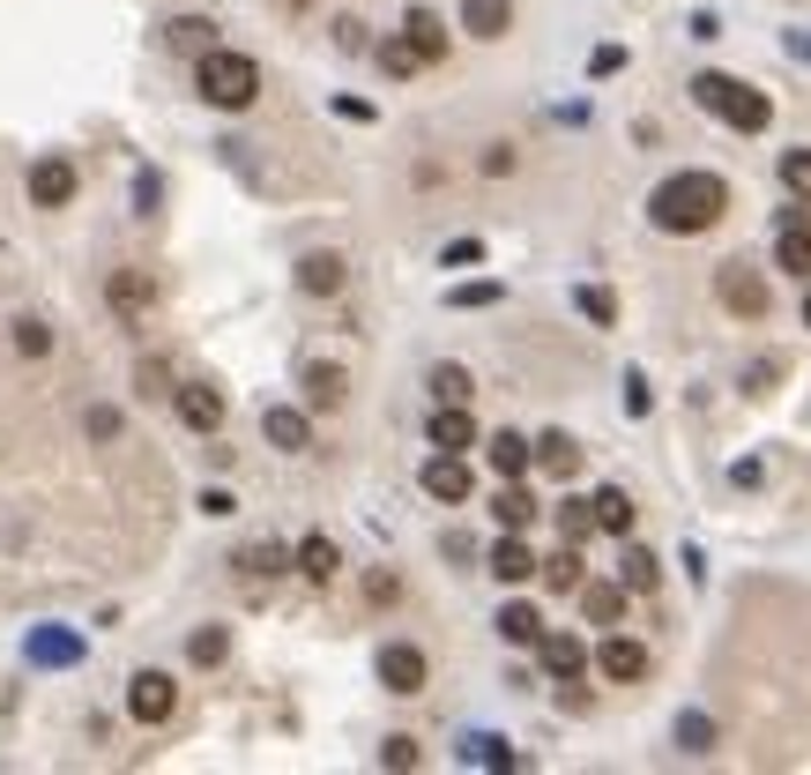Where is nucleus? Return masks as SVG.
Here are the masks:
<instances>
[{
  "label": "nucleus",
  "instance_id": "nucleus-16",
  "mask_svg": "<svg viewBox=\"0 0 811 775\" xmlns=\"http://www.w3.org/2000/svg\"><path fill=\"white\" fill-rule=\"evenodd\" d=\"M172 403H179V418L194 433H217L223 426V396L209 388V380H187V388H172Z\"/></svg>",
  "mask_w": 811,
  "mask_h": 775
},
{
  "label": "nucleus",
  "instance_id": "nucleus-42",
  "mask_svg": "<svg viewBox=\"0 0 811 775\" xmlns=\"http://www.w3.org/2000/svg\"><path fill=\"white\" fill-rule=\"evenodd\" d=\"M782 187L797 201H811V150H782Z\"/></svg>",
  "mask_w": 811,
  "mask_h": 775
},
{
  "label": "nucleus",
  "instance_id": "nucleus-9",
  "mask_svg": "<svg viewBox=\"0 0 811 775\" xmlns=\"http://www.w3.org/2000/svg\"><path fill=\"white\" fill-rule=\"evenodd\" d=\"M261 433H269V448H283V455L313 448V418H306L298 403H269V410H261Z\"/></svg>",
  "mask_w": 811,
  "mask_h": 775
},
{
  "label": "nucleus",
  "instance_id": "nucleus-21",
  "mask_svg": "<svg viewBox=\"0 0 811 775\" xmlns=\"http://www.w3.org/2000/svg\"><path fill=\"white\" fill-rule=\"evenodd\" d=\"M343 396H350L343 366H328V358H313V366H306V410H343Z\"/></svg>",
  "mask_w": 811,
  "mask_h": 775
},
{
  "label": "nucleus",
  "instance_id": "nucleus-48",
  "mask_svg": "<svg viewBox=\"0 0 811 775\" xmlns=\"http://www.w3.org/2000/svg\"><path fill=\"white\" fill-rule=\"evenodd\" d=\"M201 515H217V523H223V515H239V500H231L223 485H209V493H201Z\"/></svg>",
  "mask_w": 811,
  "mask_h": 775
},
{
  "label": "nucleus",
  "instance_id": "nucleus-43",
  "mask_svg": "<svg viewBox=\"0 0 811 775\" xmlns=\"http://www.w3.org/2000/svg\"><path fill=\"white\" fill-rule=\"evenodd\" d=\"M589 529H595L589 500H559V537H565V545H581V537H589Z\"/></svg>",
  "mask_w": 811,
  "mask_h": 775
},
{
  "label": "nucleus",
  "instance_id": "nucleus-33",
  "mask_svg": "<svg viewBox=\"0 0 811 775\" xmlns=\"http://www.w3.org/2000/svg\"><path fill=\"white\" fill-rule=\"evenodd\" d=\"M537 575L551 582L559 597H565V589H581V545H559L551 559H537Z\"/></svg>",
  "mask_w": 811,
  "mask_h": 775
},
{
  "label": "nucleus",
  "instance_id": "nucleus-32",
  "mask_svg": "<svg viewBox=\"0 0 811 775\" xmlns=\"http://www.w3.org/2000/svg\"><path fill=\"white\" fill-rule=\"evenodd\" d=\"M164 46L172 52H209L217 46V23H209V16H172V23H164Z\"/></svg>",
  "mask_w": 811,
  "mask_h": 775
},
{
  "label": "nucleus",
  "instance_id": "nucleus-53",
  "mask_svg": "<svg viewBox=\"0 0 811 775\" xmlns=\"http://www.w3.org/2000/svg\"><path fill=\"white\" fill-rule=\"evenodd\" d=\"M789 52H797V60H811V38H804V30H789Z\"/></svg>",
  "mask_w": 811,
  "mask_h": 775
},
{
  "label": "nucleus",
  "instance_id": "nucleus-36",
  "mask_svg": "<svg viewBox=\"0 0 811 775\" xmlns=\"http://www.w3.org/2000/svg\"><path fill=\"white\" fill-rule=\"evenodd\" d=\"M187 656H194V664H201V672H217V664H223V656H231V634H223V626H201V634H194V642H187Z\"/></svg>",
  "mask_w": 811,
  "mask_h": 775
},
{
  "label": "nucleus",
  "instance_id": "nucleus-19",
  "mask_svg": "<svg viewBox=\"0 0 811 775\" xmlns=\"http://www.w3.org/2000/svg\"><path fill=\"white\" fill-rule=\"evenodd\" d=\"M291 567H298L306 582H336V567H343V552H336V537H320V529H313V537H298Z\"/></svg>",
  "mask_w": 811,
  "mask_h": 775
},
{
  "label": "nucleus",
  "instance_id": "nucleus-8",
  "mask_svg": "<svg viewBox=\"0 0 811 775\" xmlns=\"http://www.w3.org/2000/svg\"><path fill=\"white\" fill-rule=\"evenodd\" d=\"M104 299H112V314H120V321H149L157 284H149V269H112V276H104Z\"/></svg>",
  "mask_w": 811,
  "mask_h": 775
},
{
  "label": "nucleus",
  "instance_id": "nucleus-28",
  "mask_svg": "<svg viewBox=\"0 0 811 775\" xmlns=\"http://www.w3.org/2000/svg\"><path fill=\"white\" fill-rule=\"evenodd\" d=\"M589 515H595V529H603V537H633V500H625L618 485H603V493H595Z\"/></svg>",
  "mask_w": 811,
  "mask_h": 775
},
{
  "label": "nucleus",
  "instance_id": "nucleus-38",
  "mask_svg": "<svg viewBox=\"0 0 811 775\" xmlns=\"http://www.w3.org/2000/svg\"><path fill=\"white\" fill-rule=\"evenodd\" d=\"M372 60H380L388 76H418V68H424L418 52H410V38H380V46H372Z\"/></svg>",
  "mask_w": 811,
  "mask_h": 775
},
{
  "label": "nucleus",
  "instance_id": "nucleus-27",
  "mask_svg": "<svg viewBox=\"0 0 811 775\" xmlns=\"http://www.w3.org/2000/svg\"><path fill=\"white\" fill-rule=\"evenodd\" d=\"M231 567H239V582H276L291 567V552L283 545H247V552H231Z\"/></svg>",
  "mask_w": 811,
  "mask_h": 775
},
{
  "label": "nucleus",
  "instance_id": "nucleus-25",
  "mask_svg": "<svg viewBox=\"0 0 811 775\" xmlns=\"http://www.w3.org/2000/svg\"><path fill=\"white\" fill-rule=\"evenodd\" d=\"M499 642L537 649V642H543V612H537V604H499Z\"/></svg>",
  "mask_w": 811,
  "mask_h": 775
},
{
  "label": "nucleus",
  "instance_id": "nucleus-26",
  "mask_svg": "<svg viewBox=\"0 0 811 775\" xmlns=\"http://www.w3.org/2000/svg\"><path fill=\"white\" fill-rule=\"evenodd\" d=\"M30 664H52V672H60V664H82V634L38 626V634H30Z\"/></svg>",
  "mask_w": 811,
  "mask_h": 775
},
{
  "label": "nucleus",
  "instance_id": "nucleus-30",
  "mask_svg": "<svg viewBox=\"0 0 811 775\" xmlns=\"http://www.w3.org/2000/svg\"><path fill=\"white\" fill-rule=\"evenodd\" d=\"M462 761H469V768H521V753L507 746V738H492V731H469Z\"/></svg>",
  "mask_w": 811,
  "mask_h": 775
},
{
  "label": "nucleus",
  "instance_id": "nucleus-5",
  "mask_svg": "<svg viewBox=\"0 0 811 775\" xmlns=\"http://www.w3.org/2000/svg\"><path fill=\"white\" fill-rule=\"evenodd\" d=\"M372 672H380V686H388V694H424V686H432V664H424L418 642H388Z\"/></svg>",
  "mask_w": 811,
  "mask_h": 775
},
{
  "label": "nucleus",
  "instance_id": "nucleus-20",
  "mask_svg": "<svg viewBox=\"0 0 811 775\" xmlns=\"http://www.w3.org/2000/svg\"><path fill=\"white\" fill-rule=\"evenodd\" d=\"M537 649H543V672L559 678V686H573V678L589 672V649H581V642H573V634H543Z\"/></svg>",
  "mask_w": 811,
  "mask_h": 775
},
{
  "label": "nucleus",
  "instance_id": "nucleus-6",
  "mask_svg": "<svg viewBox=\"0 0 811 775\" xmlns=\"http://www.w3.org/2000/svg\"><path fill=\"white\" fill-rule=\"evenodd\" d=\"M714 299L730 306V314H744V321H760V314H767V284H760V269H744V261H722V269H714Z\"/></svg>",
  "mask_w": 811,
  "mask_h": 775
},
{
  "label": "nucleus",
  "instance_id": "nucleus-54",
  "mask_svg": "<svg viewBox=\"0 0 811 775\" xmlns=\"http://www.w3.org/2000/svg\"><path fill=\"white\" fill-rule=\"evenodd\" d=\"M804 328H811V284H804Z\"/></svg>",
  "mask_w": 811,
  "mask_h": 775
},
{
  "label": "nucleus",
  "instance_id": "nucleus-12",
  "mask_svg": "<svg viewBox=\"0 0 811 775\" xmlns=\"http://www.w3.org/2000/svg\"><path fill=\"white\" fill-rule=\"evenodd\" d=\"M774 269H789L797 284H811V231L797 209H782V225H774Z\"/></svg>",
  "mask_w": 811,
  "mask_h": 775
},
{
  "label": "nucleus",
  "instance_id": "nucleus-50",
  "mask_svg": "<svg viewBox=\"0 0 811 775\" xmlns=\"http://www.w3.org/2000/svg\"><path fill=\"white\" fill-rule=\"evenodd\" d=\"M484 172L507 179V172H514V150H507V142H492V150H484Z\"/></svg>",
  "mask_w": 811,
  "mask_h": 775
},
{
  "label": "nucleus",
  "instance_id": "nucleus-55",
  "mask_svg": "<svg viewBox=\"0 0 811 775\" xmlns=\"http://www.w3.org/2000/svg\"><path fill=\"white\" fill-rule=\"evenodd\" d=\"M283 8H313V0H283Z\"/></svg>",
  "mask_w": 811,
  "mask_h": 775
},
{
  "label": "nucleus",
  "instance_id": "nucleus-51",
  "mask_svg": "<svg viewBox=\"0 0 811 775\" xmlns=\"http://www.w3.org/2000/svg\"><path fill=\"white\" fill-rule=\"evenodd\" d=\"M157 195H164V187H157V172H142V179H134V209H142V217L157 209Z\"/></svg>",
  "mask_w": 811,
  "mask_h": 775
},
{
  "label": "nucleus",
  "instance_id": "nucleus-31",
  "mask_svg": "<svg viewBox=\"0 0 811 775\" xmlns=\"http://www.w3.org/2000/svg\"><path fill=\"white\" fill-rule=\"evenodd\" d=\"M492 523H499V529H529V523H537V500H529V493H521L514 477H499V500H492Z\"/></svg>",
  "mask_w": 811,
  "mask_h": 775
},
{
  "label": "nucleus",
  "instance_id": "nucleus-15",
  "mask_svg": "<svg viewBox=\"0 0 811 775\" xmlns=\"http://www.w3.org/2000/svg\"><path fill=\"white\" fill-rule=\"evenodd\" d=\"M484 567H492V575H499V582H507V589H521V582L537 575V552L521 545V529H507V537H499V545H492V552H484Z\"/></svg>",
  "mask_w": 811,
  "mask_h": 775
},
{
  "label": "nucleus",
  "instance_id": "nucleus-18",
  "mask_svg": "<svg viewBox=\"0 0 811 775\" xmlns=\"http://www.w3.org/2000/svg\"><path fill=\"white\" fill-rule=\"evenodd\" d=\"M618 582H625V589H633V597H648V589H655V582H663V559H655V552L648 545H633V537H618Z\"/></svg>",
  "mask_w": 811,
  "mask_h": 775
},
{
  "label": "nucleus",
  "instance_id": "nucleus-7",
  "mask_svg": "<svg viewBox=\"0 0 811 775\" xmlns=\"http://www.w3.org/2000/svg\"><path fill=\"white\" fill-rule=\"evenodd\" d=\"M418 485H424V493H432V500H440V507H462L469 500V493H477V477H469V463H462V455H432V463H424V470H418Z\"/></svg>",
  "mask_w": 811,
  "mask_h": 775
},
{
  "label": "nucleus",
  "instance_id": "nucleus-1",
  "mask_svg": "<svg viewBox=\"0 0 811 775\" xmlns=\"http://www.w3.org/2000/svg\"><path fill=\"white\" fill-rule=\"evenodd\" d=\"M730 217V179L722 172H670L655 195H648V225L670 231V239H700Z\"/></svg>",
  "mask_w": 811,
  "mask_h": 775
},
{
  "label": "nucleus",
  "instance_id": "nucleus-29",
  "mask_svg": "<svg viewBox=\"0 0 811 775\" xmlns=\"http://www.w3.org/2000/svg\"><path fill=\"white\" fill-rule=\"evenodd\" d=\"M484 463H492L499 477H529V470H537V463H529V440H521V433H492V440H484Z\"/></svg>",
  "mask_w": 811,
  "mask_h": 775
},
{
  "label": "nucleus",
  "instance_id": "nucleus-41",
  "mask_svg": "<svg viewBox=\"0 0 811 775\" xmlns=\"http://www.w3.org/2000/svg\"><path fill=\"white\" fill-rule=\"evenodd\" d=\"M447 306H454V314H477V306H499V284H492V276H484V284H454V291H447Z\"/></svg>",
  "mask_w": 811,
  "mask_h": 775
},
{
  "label": "nucleus",
  "instance_id": "nucleus-10",
  "mask_svg": "<svg viewBox=\"0 0 811 775\" xmlns=\"http://www.w3.org/2000/svg\"><path fill=\"white\" fill-rule=\"evenodd\" d=\"M74 187H82V179H74L68 157H38V165H30V201H38V209H68Z\"/></svg>",
  "mask_w": 811,
  "mask_h": 775
},
{
  "label": "nucleus",
  "instance_id": "nucleus-52",
  "mask_svg": "<svg viewBox=\"0 0 811 775\" xmlns=\"http://www.w3.org/2000/svg\"><path fill=\"white\" fill-rule=\"evenodd\" d=\"M336 46H343V52H366V23H336Z\"/></svg>",
  "mask_w": 811,
  "mask_h": 775
},
{
  "label": "nucleus",
  "instance_id": "nucleus-49",
  "mask_svg": "<svg viewBox=\"0 0 811 775\" xmlns=\"http://www.w3.org/2000/svg\"><path fill=\"white\" fill-rule=\"evenodd\" d=\"M477 254H484V239H454V247H447L440 261H447V269H462V261H477Z\"/></svg>",
  "mask_w": 811,
  "mask_h": 775
},
{
  "label": "nucleus",
  "instance_id": "nucleus-24",
  "mask_svg": "<svg viewBox=\"0 0 811 775\" xmlns=\"http://www.w3.org/2000/svg\"><path fill=\"white\" fill-rule=\"evenodd\" d=\"M462 30L469 38H507L514 30V0H462Z\"/></svg>",
  "mask_w": 811,
  "mask_h": 775
},
{
  "label": "nucleus",
  "instance_id": "nucleus-14",
  "mask_svg": "<svg viewBox=\"0 0 811 775\" xmlns=\"http://www.w3.org/2000/svg\"><path fill=\"white\" fill-rule=\"evenodd\" d=\"M424 440H432V448H447V455L477 448V418H469V403H440V410H432V426H424Z\"/></svg>",
  "mask_w": 811,
  "mask_h": 775
},
{
  "label": "nucleus",
  "instance_id": "nucleus-47",
  "mask_svg": "<svg viewBox=\"0 0 811 775\" xmlns=\"http://www.w3.org/2000/svg\"><path fill=\"white\" fill-rule=\"evenodd\" d=\"M789 374V358H760V366H752V374H744V388H774V380Z\"/></svg>",
  "mask_w": 811,
  "mask_h": 775
},
{
  "label": "nucleus",
  "instance_id": "nucleus-23",
  "mask_svg": "<svg viewBox=\"0 0 811 775\" xmlns=\"http://www.w3.org/2000/svg\"><path fill=\"white\" fill-rule=\"evenodd\" d=\"M402 38H410V52H418L424 68H432V60H447V23L432 16V8H410V23H402Z\"/></svg>",
  "mask_w": 811,
  "mask_h": 775
},
{
  "label": "nucleus",
  "instance_id": "nucleus-11",
  "mask_svg": "<svg viewBox=\"0 0 811 775\" xmlns=\"http://www.w3.org/2000/svg\"><path fill=\"white\" fill-rule=\"evenodd\" d=\"M595 672L611 678V686H640V678H648V649H640L633 634H611V642L595 649Z\"/></svg>",
  "mask_w": 811,
  "mask_h": 775
},
{
  "label": "nucleus",
  "instance_id": "nucleus-2",
  "mask_svg": "<svg viewBox=\"0 0 811 775\" xmlns=\"http://www.w3.org/2000/svg\"><path fill=\"white\" fill-rule=\"evenodd\" d=\"M194 90L217 112H247L261 98V60L253 52H231V46H209V52H194Z\"/></svg>",
  "mask_w": 811,
  "mask_h": 775
},
{
  "label": "nucleus",
  "instance_id": "nucleus-3",
  "mask_svg": "<svg viewBox=\"0 0 811 775\" xmlns=\"http://www.w3.org/2000/svg\"><path fill=\"white\" fill-rule=\"evenodd\" d=\"M692 105L714 112V120H730L738 135H760V127L774 120V98L752 90V82H738V76H692Z\"/></svg>",
  "mask_w": 811,
  "mask_h": 775
},
{
  "label": "nucleus",
  "instance_id": "nucleus-40",
  "mask_svg": "<svg viewBox=\"0 0 811 775\" xmlns=\"http://www.w3.org/2000/svg\"><path fill=\"white\" fill-rule=\"evenodd\" d=\"M418 761H424V753H418V738H410V731H394L388 746H380V768H394V775H410Z\"/></svg>",
  "mask_w": 811,
  "mask_h": 775
},
{
  "label": "nucleus",
  "instance_id": "nucleus-44",
  "mask_svg": "<svg viewBox=\"0 0 811 775\" xmlns=\"http://www.w3.org/2000/svg\"><path fill=\"white\" fill-rule=\"evenodd\" d=\"M618 68H625V46H595V52H589V76H595V82L618 76Z\"/></svg>",
  "mask_w": 811,
  "mask_h": 775
},
{
  "label": "nucleus",
  "instance_id": "nucleus-13",
  "mask_svg": "<svg viewBox=\"0 0 811 775\" xmlns=\"http://www.w3.org/2000/svg\"><path fill=\"white\" fill-rule=\"evenodd\" d=\"M350 284V261L343 254H306V261H298V291H306V299H336V291H343Z\"/></svg>",
  "mask_w": 811,
  "mask_h": 775
},
{
  "label": "nucleus",
  "instance_id": "nucleus-35",
  "mask_svg": "<svg viewBox=\"0 0 811 775\" xmlns=\"http://www.w3.org/2000/svg\"><path fill=\"white\" fill-rule=\"evenodd\" d=\"M8 344L23 350V358H52V328H46V321H38V314H23V321L8 328Z\"/></svg>",
  "mask_w": 811,
  "mask_h": 775
},
{
  "label": "nucleus",
  "instance_id": "nucleus-45",
  "mask_svg": "<svg viewBox=\"0 0 811 775\" xmlns=\"http://www.w3.org/2000/svg\"><path fill=\"white\" fill-rule=\"evenodd\" d=\"M648 374H625V418H648Z\"/></svg>",
  "mask_w": 811,
  "mask_h": 775
},
{
  "label": "nucleus",
  "instance_id": "nucleus-37",
  "mask_svg": "<svg viewBox=\"0 0 811 775\" xmlns=\"http://www.w3.org/2000/svg\"><path fill=\"white\" fill-rule=\"evenodd\" d=\"M573 306H581L595 328H618V299L603 291V284H581V291H573Z\"/></svg>",
  "mask_w": 811,
  "mask_h": 775
},
{
  "label": "nucleus",
  "instance_id": "nucleus-4",
  "mask_svg": "<svg viewBox=\"0 0 811 775\" xmlns=\"http://www.w3.org/2000/svg\"><path fill=\"white\" fill-rule=\"evenodd\" d=\"M172 708H179V686H172V672H134L127 678V716L134 724H172Z\"/></svg>",
  "mask_w": 811,
  "mask_h": 775
},
{
  "label": "nucleus",
  "instance_id": "nucleus-34",
  "mask_svg": "<svg viewBox=\"0 0 811 775\" xmlns=\"http://www.w3.org/2000/svg\"><path fill=\"white\" fill-rule=\"evenodd\" d=\"M424 388H432L440 403H469V396H477V388H469V366H447V358L424 374Z\"/></svg>",
  "mask_w": 811,
  "mask_h": 775
},
{
  "label": "nucleus",
  "instance_id": "nucleus-39",
  "mask_svg": "<svg viewBox=\"0 0 811 775\" xmlns=\"http://www.w3.org/2000/svg\"><path fill=\"white\" fill-rule=\"evenodd\" d=\"M678 746H685V753H714V724L700 716V708H685V716H678Z\"/></svg>",
  "mask_w": 811,
  "mask_h": 775
},
{
  "label": "nucleus",
  "instance_id": "nucleus-22",
  "mask_svg": "<svg viewBox=\"0 0 811 775\" xmlns=\"http://www.w3.org/2000/svg\"><path fill=\"white\" fill-rule=\"evenodd\" d=\"M625 582H581V612H589V626H618L625 619Z\"/></svg>",
  "mask_w": 811,
  "mask_h": 775
},
{
  "label": "nucleus",
  "instance_id": "nucleus-17",
  "mask_svg": "<svg viewBox=\"0 0 811 775\" xmlns=\"http://www.w3.org/2000/svg\"><path fill=\"white\" fill-rule=\"evenodd\" d=\"M529 463H537L543 477H581V448H573V440H565V433H543V440H529Z\"/></svg>",
  "mask_w": 811,
  "mask_h": 775
},
{
  "label": "nucleus",
  "instance_id": "nucleus-46",
  "mask_svg": "<svg viewBox=\"0 0 811 775\" xmlns=\"http://www.w3.org/2000/svg\"><path fill=\"white\" fill-rule=\"evenodd\" d=\"M82 426H90V440H120V410H104V403H98Z\"/></svg>",
  "mask_w": 811,
  "mask_h": 775
}]
</instances>
